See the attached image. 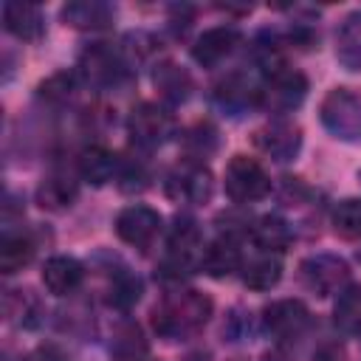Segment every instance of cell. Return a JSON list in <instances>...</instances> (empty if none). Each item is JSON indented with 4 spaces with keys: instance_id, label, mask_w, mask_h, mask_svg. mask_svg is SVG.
<instances>
[{
    "instance_id": "13",
    "label": "cell",
    "mask_w": 361,
    "mask_h": 361,
    "mask_svg": "<svg viewBox=\"0 0 361 361\" xmlns=\"http://www.w3.org/2000/svg\"><path fill=\"white\" fill-rule=\"evenodd\" d=\"M254 147L276 164H288L302 149V130L288 118H274L254 130Z\"/></svg>"
},
{
    "instance_id": "1",
    "label": "cell",
    "mask_w": 361,
    "mask_h": 361,
    "mask_svg": "<svg viewBox=\"0 0 361 361\" xmlns=\"http://www.w3.org/2000/svg\"><path fill=\"white\" fill-rule=\"evenodd\" d=\"M212 299L200 290H175L166 293L155 307H152V330L166 338V341H183L192 338L206 327L212 319Z\"/></svg>"
},
{
    "instance_id": "4",
    "label": "cell",
    "mask_w": 361,
    "mask_h": 361,
    "mask_svg": "<svg viewBox=\"0 0 361 361\" xmlns=\"http://www.w3.org/2000/svg\"><path fill=\"white\" fill-rule=\"evenodd\" d=\"M319 118L338 141H361V93L353 87H333L319 104Z\"/></svg>"
},
{
    "instance_id": "16",
    "label": "cell",
    "mask_w": 361,
    "mask_h": 361,
    "mask_svg": "<svg viewBox=\"0 0 361 361\" xmlns=\"http://www.w3.org/2000/svg\"><path fill=\"white\" fill-rule=\"evenodd\" d=\"M85 279V265L76 257L68 254H54L42 265V285L54 296H68L73 293Z\"/></svg>"
},
{
    "instance_id": "15",
    "label": "cell",
    "mask_w": 361,
    "mask_h": 361,
    "mask_svg": "<svg viewBox=\"0 0 361 361\" xmlns=\"http://www.w3.org/2000/svg\"><path fill=\"white\" fill-rule=\"evenodd\" d=\"M76 195H79V180L65 169H54L39 180L34 197H37V206L45 212H65L73 206Z\"/></svg>"
},
{
    "instance_id": "35",
    "label": "cell",
    "mask_w": 361,
    "mask_h": 361,
    "mask_svg": "<svg viewBox=\"0 0 361 361\" xmlns=\"http://www.w3.org/2000/svg\"><path fill=\"white\" fill-rule=\"evenodd\" d=\"M28 361H65L56 350H39V353H34Z\"/></svg>"
},
{
    "instance_id": "19",
    "label": "cell",
    "mask_w": 361,
    "mask_h": 361,
    "mask_svg": "<svg viewBox=\"0 0 361 361\" xmlns=\"http://www.w3.org/2000/svg\"><path fill=\"white\" fill-rule=\"evenodd\" d=\"M152 85H155L158 96H161L166 104H183V102L192 96V87H195L189 71L180 68L178 62H169V59H164V62L155 65V71H152Z\"/></svg>"
},
{
    "instance_id": "24",
    "label": "cell",
    "mask_w": 361,
    "mask_h": 361,
    "mask_svg": "<svg viewBox=\"0 0 361 361\" xmlns=\"http://www.w3.org/2000/svg\"><path fill=\"white\" fill-rule=\"evenodd\" d=\"M76 169H79V178H85L87 183L102 186V183H107L110 178H116V172H118V158H116L110 149L93 144V147L82 149V155H79V161H76Z\"/></svg>"
},
{
    "instance_id": "8",
    "label": "cell",
    "mask_w": 361,
    "mask_h": 361,
    "mask_svg": "<svg viewBox=\"0 0 361 361\" xmlns=\"http://www.w3.org/2000/svg\"><path fill=\"white\" fill-rule=\"evenodd\" d=\"M299 276L316 296H338L350 285V265L338 254H310L299 265Z\"/></svg>"
},
{
    "instance_id": "26",
    "label": "cell",
    "mask_w": 361,
    "mask_h": 361,
    "mask_svg": "<svg viewBox=\"0 0 361 361\" xmlns=\"http://www.w3.org/2000/svg\"><path fill=\"white\" fill-rule=\"evenodd\" d=\"M333 322L347 336H361V285H347L333 305Z\"/></svg>"
},
{
    "instance_id": "10",
    "label": "cell",
    "mask_w": 361,
    "mask_h": 361,
    "mask_svg": "<svg viewBox=\"0 0 361 361\" xmlns=\"http://www.w3.org/2000/svg\"><path fill=\"white\" fill-rule=\"evenodd\" d=\"M259 324L274 341H296L310 327V310L299 299H276L262 307Z\"/></svg>"
},
{
    "instance_id": "9",
    "label": "cell",
    "mask_w": 361,
    "mask_h": 361,
    "mask_svg": "<svg viewBox=\"0 0 361 361\" xmlns=\"http://www.w3.org/2000/svg\"><path fill=\"white\" fill-rule=\"evenodd\" d=\"M305 96H307V76L293 68H279L276 73L265 79L262 93H259V107H265L268 113L285 116L302 107Z\"/></svg>"
},
{
    "instance_id": "31",
    "label": "cell",
    "mask_w": 361,
    "mask_h": 361,
    "mask_svg": "<svg viewBox=\"0 0 361 361\" xmlns=\"http://www.w3.org/2000/svg\"><path fill=\"white\" fill-rule=\"evenodd\" d=\"M116 180H118L121 192H141L149 183V169L141 158H118Z\"/></svg>"
},
{
    "instance_id": "21",
    "label": "cell",
    "mask_w": 361,
    "mask_h": 361,
    "mask_svg": "<svg viewBox=\"0 0 361 361\" xmlns=\"http://www.w3.org/2000/svg\"><path fill=\"white\" fill-rule=\"evenodd\" d=\"M282 279V259L276 251H257L243 262V282L251 290H271Z\"/></svg>"
},
{
    "instance_id": "23",
    "label": "cell",
    "mask_w": 361,
    "mask_h": 361,
    "mask_svg": "<svg viewBox=\"0 0 361 361\" xmlns=\"http://www.w3.org/2000/svg\"><path fill=\"white\" fill-rule=\"evenodd\" d=\"M336 59L344 71H361V11L341 20L336 31Z\"/></svg>"
},
{
    "instance_id": "30",
    "label": "cell",
    "mask_w": 361,
    "mask_h": 361,
    "mask_svg": "<svg viewBox=\"0 0 361 361\" xmlns=\"http://www.w3.org/2000/svg\"><path fill=\"white\" fill-rule=\"evenodd\" d=\"M333 231L344 240H361V197H344L330 214Z\"/></svg>"
},
{
    "instance_id": "6",
    "label": "cell",
    "mask_w": 361,
    "mask_h": 361,
    "mask_svg": "<svg viewBox=\"0 0 361 361\" xmlns=\"http://www.w3.org/2000/svg\"><path fill=\"white\" fill-rule=\"evenodd\" d=\"M127 133L135 147L155 149L175 135V118L166 107H161L155 102H141L127 116Z\"/></svg>"
},
{
    "instance_id": "5",
    "label": "cell",
    "mask_w": 361,
    "mask_h": 361,
    "mask_svg": "<svg viewBox=\"0 0 361 361\" xmlns=\"http://www.w3.org/2000/svg\"><path fill=\"white\" fill-rule=\"evenodd\" d=\"M223 189L234 203H254L271 192V178L257 158L234 155L223 172Z\"/></svg>"
},
{
    "instance_id": "3",
    "label": "cell",
    "mask_w": 361,
    "mask_h": 361,
    "mask_svg": "<svg viewBox=\"0 0 361 361\" xmlns=\"http://www.w3.org/2000/svg\"><path fill=\"white\" fill-rule=\"evenodd\" d=\"M130 62L124 51L113 48L110 42H93L82 51L76 76L93 87H118L130 79Z\"/></svg>"
},
{
    "instance_id": "2",
    "label": "cell",
    "mask_w": 361,
    "mask_h": 361,
    "mask_svg": "<svg viewBox=\"0 0 361 361\" xmlns=\"http://www.w3.org/2000/svg\"><path fill=\"white\" fill-rule=\"evenodd\" d=\"M203 251L206 243L200 226L192 217H178L166 237V259L161 262V276L180 279L183 274H192V268L203 262Z\"/></svg>"
},
{
    "instance_id": "33",
    "label": "cell",
    "mask_w": 361,
    "mask_h": 361,
    "mask_svg": "<svg viewBox=\"0 0 361 361\" xmlns=\"http://www.w3.org/2000/svg\"><path fill=\"white\" fill-rule=\"evenodd\" d=\"M141 279L138 276H133V274H118L116 279H113V288H110V302L116 305V307H121V310H127V307H133L138 299H141Z\"/></svg>"
},
{
    "instance_id": "18",
    "label": "cell",
    "mask_w": 361,
    "mask_h": 361,
    "mask_svg": "<svg viewBox=\"0 0 361 361\" xmlns=\"http://www.w3.org/2000/svg\"><path fill=\"white\" fill-rule=\"evenodd\" d=\"M62 20L71 28L99 31V28H110L113 25L116 8L110 3H102V0H73V3L62 6Z\"/></svg>"
},
{
    "instance_id": "27",
    "label": "cell",
    "mask_w": 361,
    "mask_h": 361,
    "mask_svg": "<svg viewBox=\"0 0 361 361\" xmlns=\"http://www.w3.org/2000/svg\"><path fill=\"white\" fill-rule=\"evenodd\" d=\"M251 234H254V243L262 248V251H285L290 245V226L276 217V214H265L259 217L254 226H251Z\"/></svg>"
},
{
    "instance_id": "32",
    "label": "cell",
    "mask_w": 361,
    "mask_h": 361,
    "mask_svg": "<svg viewBox=\"0 0 361 361\" xmlns=\"http://www.w3.org/2000/svg\"><path fill=\"white\" fill-rule=\"evenodd\" d=\"M76 73H68V71H59V73H54V76H48L42 85H39V99H45V102H51V104H62V102H68L71 96H73V90H76Z\"/></svg>"
},
{
    "instance_id": "34",
    "label": "cell",
    "mask_w": 361,
    "mask_h": 361,
    "mask_svg": "<svg viewBox=\"0 0 361 361\" xmlns=\"http://www.w3.org/2000/svg\"><path fill=\"white\" fill-rule=\"evenodd\" d=\"M316 361H344V353L338 347H322L319 355H316Z\"/></svg>"
},
{
    "instance_id": "28",
    "label": "cell",
    "mask_w": 361,
    "mask_h": 361,
    "mask_svg": "<svg viewBox=\"0 0 361 361\" xmlns=\"http://www.w3.org/2000/svg\"><path fill=\"white\" fill-rule=\"evenodd\" d=\"M217 147H220V133L209 121H197L183 133V149H186L189 161H200L203 164V158L217 152Z\"/></svg>"
},
{
    "instance_id": "7",
    "label": "cell",
    "mask_w": 361,
    "mask_h": 361,
    "mask_svg": "<svg viewBox=\"0 0 361 361\" xmlns=\"http://www.w3.org/2000/svg\"><path fill=\"white\" fill-rule=\"evenodd\" d=\"M164 192L175 203L200 206V203H209V197L214 192V180H212V172L200 161H189L186 158L183 164H178V166H172L166 172Z\"/></svg>"
},
{
    "instance_id": "11",
    "label": "cell",
    "mask_w": 361,
    "mask_h": 361,
    "mask_svg": "<svg viewBox=\"0 0 361 361\" xmlns=\"http://www.w3.org/2000/svg\"><path fill=\"white\" fill-rule=\"evenodd\" d=\"M113 226H116V234H118L121 243L147 251L158 240V234L164 228V220H161V214L155 209H149L144 203H133V206H124L116 214Z\"/></svg>"
},
{
    "instance_id": "22",
    "label": "cell",
    "mask_w": 361,
    "mask_h": 361,
    "mask_svg": "<svg viewBox=\"0 0 361 361\" xmlns=\"http://www.w3.org/2000/svg\"><path fill=\"white\" fill-rule=\"evenodd\" d=\"M3 310H6V319L17 327H37L42 322L45 307L31 288H14V290H6Z\"/></svg>"
},
{
    "instance_id": "14",
    "label": "cell",
    "mask_w": 361,
    "mask_h": 361,
    "mask_svg": "<svg viewBox=\"0 0 361 361\" xmlns=\"http://www.w3.org/2000/svg\"><path fill=\"white\" fill-rule=\"evenodd\" d=\"M243 34L234 28V25H214V28H206L195 45H192V59L203 68H217L220 62H226L234 48L240 45Z\"/></svg>"
},
{
    "instance_id": "25",
    "label": "cell",
    "mask_w": 361,
    "mask_h": 361,
    "mask_svg": "<svg viewBox=\"0 0 361 361\" xmlns=\"http://www.w3.org/2000/svg\"><path fill=\"white\" fill-rule=\"evenodd\" d=\"M37 254V240L28 231H6L0 243V268L3 274L23 271Z\"/></svg>"
},
{
    "instance_id": "17",
    "label": "cell",
    "mask_w": 361,
    "mask_h": 361,
    "mask_svg": "<svg viewBox=\"0 0 361 361\" xmlns=\"http://www.w3.org/2000/svg\"><path fill=\"white\" fill-rule=\"evenodd\" d=\"M3 25L11 37H17L23 42H34L45 31V17H42L39 6H34V3L8 0V3H3Z\"/></svg>"
},
{
    "instance_id": "20",
    "label": "cell",
    "mask_w": 361,
    "mask_h": 361,
    "mask_svg": "<svg viewBox=\"0 0 361 361\" xmlns=\"http://www.w3.org/2000/svg\"><path fill=\"white\" fill-rule=\"evenodd\" d=\"M203 271L214 279H223V276H231L234 271L243 268V251H240V243L234 234H223L217 237L214 243L206 245L203 251Z\"/></svg>"
},
{
    "instance_id": "12",
    "label": "cell",
    "mask_w": 361,
    "mask_h": 361,
    "mask_svg": "<svg viewBox=\"0 0 361 361\" xmlns=\"http://www.w3.org/2000/svg\"><path fill=\"white\" fill-rule=\"evenodd\" d=\"M259 93L262 85H257L243 71H231L212 87V102L228 116H243L251 107H259Z\"/></svg>"
},
{
    "instance_id": "29",
    "label": "cell",
    "mask_w": 361,
    "mask_h": 361,
    "mask_svg": "<svg viewBox=\"0 0 361 361\" xmlns=\"http://www.w3.org/2000/svg\"><path fill=\"white\" fill-rule=\"evenodd\" d=\"M110 353H113L118 361H141V355L147 353V341H144V336H141V327L133 324V322H124V324L113 333Z\"/></svg>"
}]
</instances>
